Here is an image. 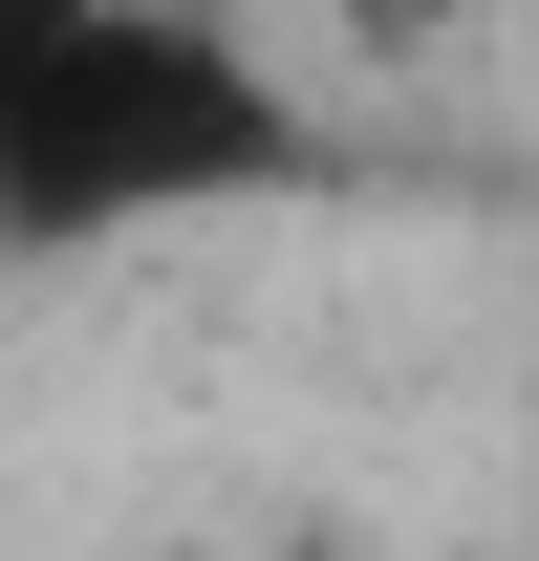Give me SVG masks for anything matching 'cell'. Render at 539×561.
<instances>
[{"instance_id":"obj_1","label":"cell","mask_w":539,"mask_h":561,"mask_svg":"<svg viewBox=\"0 0 539 561\" xmlns=\"http://www.w3.org/2000/svg\"><path fill=\"white\" fill-rule=\"evenodd\" d=\"M324 173L302 87L216 0H0V260H108Z\"/></svg>"},{"instance_id":"obj_3","label":"cell","mask_w":539,"mask_h":561,"mask_svg":"<svg viewBox=\"0 0 539 561\" xmlns=\"http://www.w3.org/2000/svg\"><path fill=\"white\" fill-rule=\"evenodd\" d=\"M151 561H238V540H151Z\"/></svg>"},{"instance_id":"obj_2","label":"cell","mask_w":539,"mask_h":561,"mask_svg":"<svg viewBox=\"0 0 539 561\" xmlns=\"http://www.w3.org/2000/svg\"><path fill=\"white\" fill-rule=\"evenodd\" d=\"M345 44H367V66H410V44H454V0H324Z\"/></svg>"}]
</instances>
